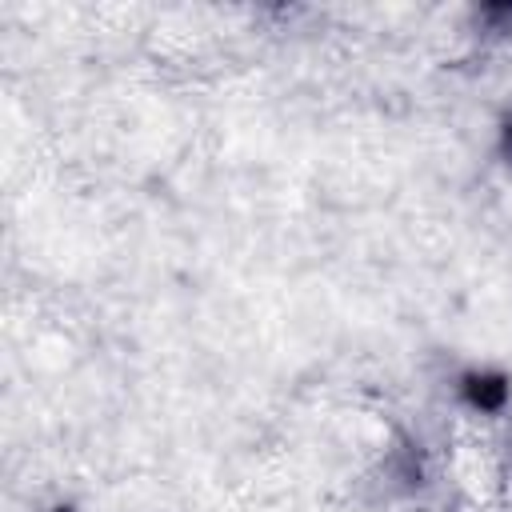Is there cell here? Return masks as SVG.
Instances as JSON below:
<instances>
[{"label": "cell", "mask_w": 512, "mask_h": 512, "mask_svg": "<svg viewBox=\"0 0 512 512\" xmlns=\"http://www.w3.org/2000/svg\"><path fill=\"white\" fill-rule=\"evenodd\" d=\"M464 396H468L472 408L496 412V408H504V400H508V380H504V376H488V372H472V376L464 380Z\"/></svg>", "instance_id": "1"}, {"label": "cell", "mask_w": 512, "mask_h": 512, "mask_svg": "<svg viewBox=\"0 0 512 512\" xmlns=\"http://www.w3.org/2000/svg\"><path fill=\"white\" fill-rule=\"evenodd\" d=\"M504 156H508V160H512V120H508V124H504Z\"/></svg>", "instance_id": "2"}]
</instances>
